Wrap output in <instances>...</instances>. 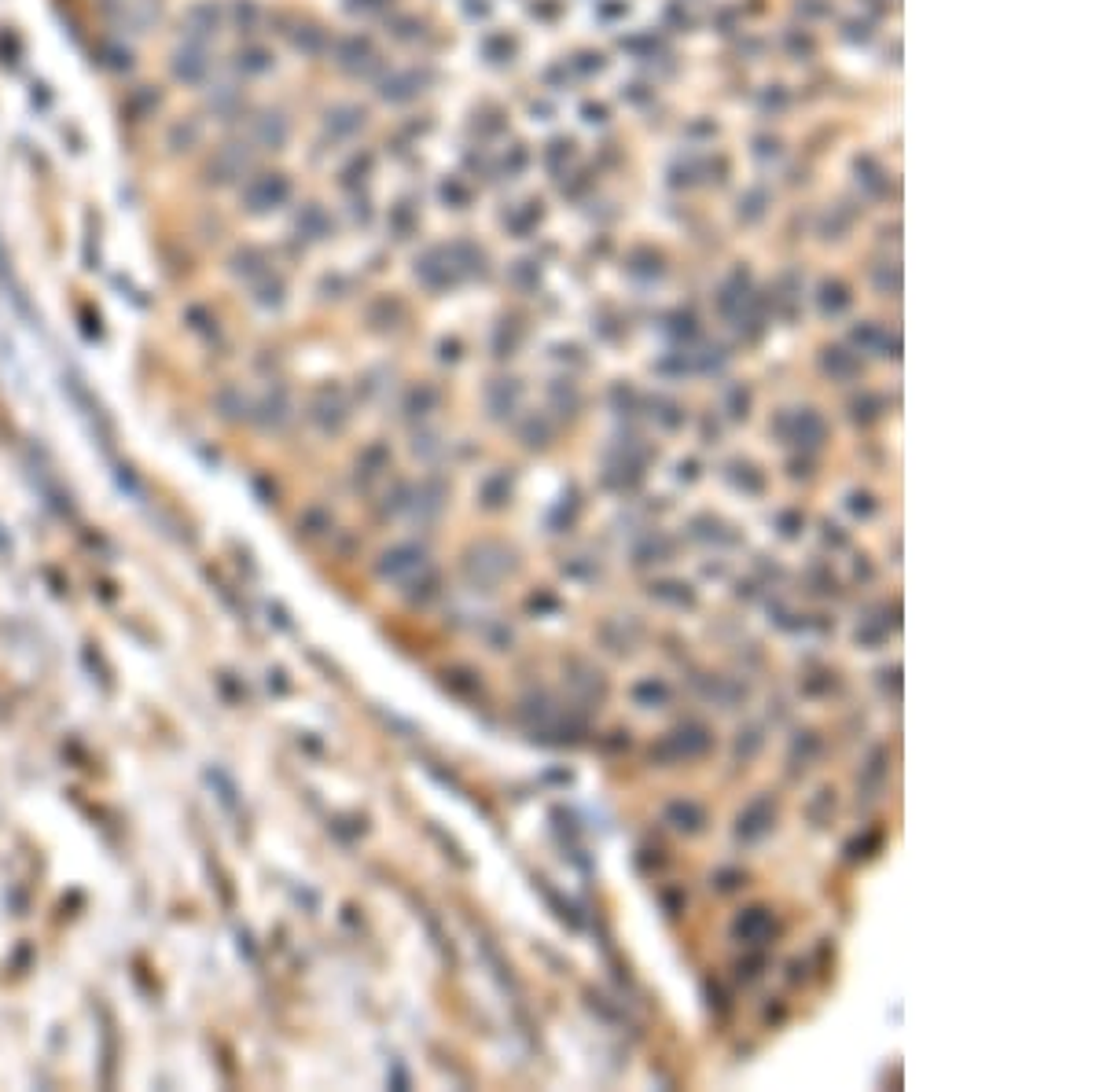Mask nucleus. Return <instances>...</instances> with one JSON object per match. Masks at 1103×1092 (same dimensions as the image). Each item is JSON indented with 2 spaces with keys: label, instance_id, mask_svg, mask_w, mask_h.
Returning a JSON list of instances; mask_svg holds the SVG:
<instances>
[{
  "label": "nucleus",
  "instance_id": "14",
  "mask_svg": "<svg viewBox=\"0 0 1103 1092\" xmlns=\"http://www.w3.org/2000/svg\"><path fill=\"white\" fill-rule=\"evenodd\" d=\"M258 4L254 0H236V8H232V22L240 26V34H250L254 26H258Z\"/></svg>",
  "mask_w": 1103,
  "mask_h": 1092
},
{
  "label": "nucleus",
  "instance_id": "15",
  "mask_svg": "<svg viewBox=\"0 0 1103 1092\" xmlns=\"http://www.w3.org/2000/svg\"><path fill=\"white\" fill-rule=\"evenodd\" d=\"M669 817L677 820V828H684V820H692V828H699L702 824V813L692 806V802H677L673 810H669Z\"/></svg>",
  "mask_w": 1103,
  "mask_h": 1092
},
{
  "label": "nucleus",
  "instance_id": "11",
  "mask_svg": "<svg viewBox=\"0 0 1103 1092\" xmlns=\"http://www.w3.org/2000/svg\"><path fill=\"white\" fill-rule=\"evenodd\" d=\"M361 122H365V114H361L357 107H339L335 114H328V129H335L339 137H350V133H357V129H361Z\"/></svg>",
  "mask_w": 1103,
  "mask_h": 1092
},
{
  "label": "nucleus",
  "instance_id": "5",
  "mask_svg": "<svg viewBox=\"0 0 1103 1092\" xmlns=\"http://www.w3.org/2000/svg\"><path fill=\"white\" fill-rule=\"evenodd\" d=\"M232 67L243 74V78H262V74L273 71V55H269V48H262V45H243V48L236 52V63H232Z\"/></svg>",
  "mask_w": 1103,
  "mask_h": 1092
},
{
  "label": "nucleus",
  "instance_id": "3",
  "mask_svg": "<svg viewBox=\"0 0 1103 1092\" xmlns=\"http://www.w3.org/2000/svg\"><path fill=\"white\" fill-rule=\"evenodd\" d=\"M221 26H225V8L217 0H195L184 12V41L211 45L213 37L221 34Z\"/></svg>",
  "mask_w": 1103,
  "mask_h": 1092
},
{
  "label": "nucleus",
  "instance_id": "8",
  "mask_svg": "<svg viewBox=\"0 0 1103 1092\" xmlns=\"http://www.w3.org/2000/svg\"><path fill=\"white\" fill-rule=\"evenodd\" d=\"M769 931H772V919H769L765 909H747L743 916L735 919V934H739V938H747V942H762Z\"/></svg>",
  "mask_w": 1103,
  "mask_h": 1092
},
{
  "label": "nucleus",
  "instance_id": "12",
  "mask_svg": "<svg viewBox=\"0 0 1103 1092\" xmlns=\"http://www.w3.org/2000/svg\"><path fill=\"white\" fill-rule=\"evenodd\" d=\"M243 107V96H240V88H228L221 85L217 92L211 96V111L217 114V118H228V114H236Z\"/></svg>",
  "mask_w": 1103,
  "mask_h": 1092
},
{
  "label": "nucleus",
  "instance_id": "9",
  "mask_svg": "<svg viewBox=\"0 0 1103 1092\" xmlns=\"http://www.w3.org/2000/svg\"><path fill=\"white\" fill-rule=\"evenodd\" d=\"M769 824H772L769 802H754L751 810L739 817V835H743V839H758L762 831H769Z\"/></svg>",
  "mask_w": 1103,
  "mask_h": 1092
},
{
  "label": "nucleus",
  "instance_id": "6",
  "mask_svg": "<svg viewBox=\"0 0 1103 1092\" xmlns=\"http://www.w3.org/2000/svg\"><path fill=\"white\" fill-rule=\"evenodd\" d=\"M199 141H203V125L195 122V118L174 122L170 133H166V147H170V151H192V147H199Z\"/></svg>",
  "mask_w": 1103,
  "mask_h": 1092
},
{
  "label": "nucleus",
  "instance_id": "10",
  "mask_svg": "<svg viewBox=\"0 0 1103 1092\" xmlns=\"http://www.w3.org/2000/svg\"><path fill=\"white\" fill-rule=\"evenodd\" d=\"M368 59H372V45L361 41V37H350V41H342V45H339V63H342L346 71L365 67Z\"/></svg>",
  "mask_w": 1103,
  "mask_h": 1092
},
{
  "label": "nucleus",
  "instance_id": "1",
  "mask_svg": "<svg viewBox=\"0 0 1103 1092\" xmlns=\"http://www.w3.org/2000/svg\"><path fill=\"white\" fill-rule=\"evenodd\" d=\"M211 74H213V59L207 45H199V41H180L174 52H170V78H174L177 85L203 88L211 81Z\"/></svg>",
  "mask_w": 1103,
  "mask_h": 1092
},
{
  "label": "nucleus",
  "instance_id": "7",
  "mask_svg": "<svg viewBox=\"0 0 1103 1092\" xmlns=\"http://www.w3.org/2000/svg\"><path fill=\"white\" fill-rule=\"evenodd\" d=\"M287 133H291V125H287L283 114H262L258 125H254V141L265 144V147H280L287 141Z\"/></svg>",
  "mask_w": 1103,
  "mask_h": 1092
},
{
  "label": "nucleus",
  "instance_id": "4",
  "mask_svg": "<svg viewBox=\"0 0 1103 1092\" xmlns=\"http://www.w3.org/2000/svg\"><path fill=\"white\" fill-rule=\"evenodd\" d=\"M250 170V147L246 144H221L207 162V174L213 184H236Z\"/></svg>",
  "mask_w": 1103,
  "mask_h": 1092
},
{
  "label": "nucleus",
  "instance_id": "2",
  "mask_svg": "<svg viewBox=\"0 0 1103 1092\" xmlns=\"http://www.w3.org/2000/svg\"><path fill=\"white\" fill-rule=\"evenodd\" d=\"M291 199V180L283 174H258L243 184V207L250 213H269Z\"/></svg>",
  "mask_w": 1103,
  "mask_h": 1092
},
{
  "label": "nucleus",
  "instance_id": "13",
  "mask_svg": "<svg viewBox=\"0 0 1103 1092\" xmlns=\"http://www.w3.org/2000/svg\"><path fill=\"white\" fill-rule=\"evenodd\" d=\"M100 55H104L100 63H104L107 71H114V74L133 71V52H129L125 45H114V41H107L104 48H100Z\"/></svg>",
  "mask_w": 1103,
  "mask_h": 1092
}]
</instances>
